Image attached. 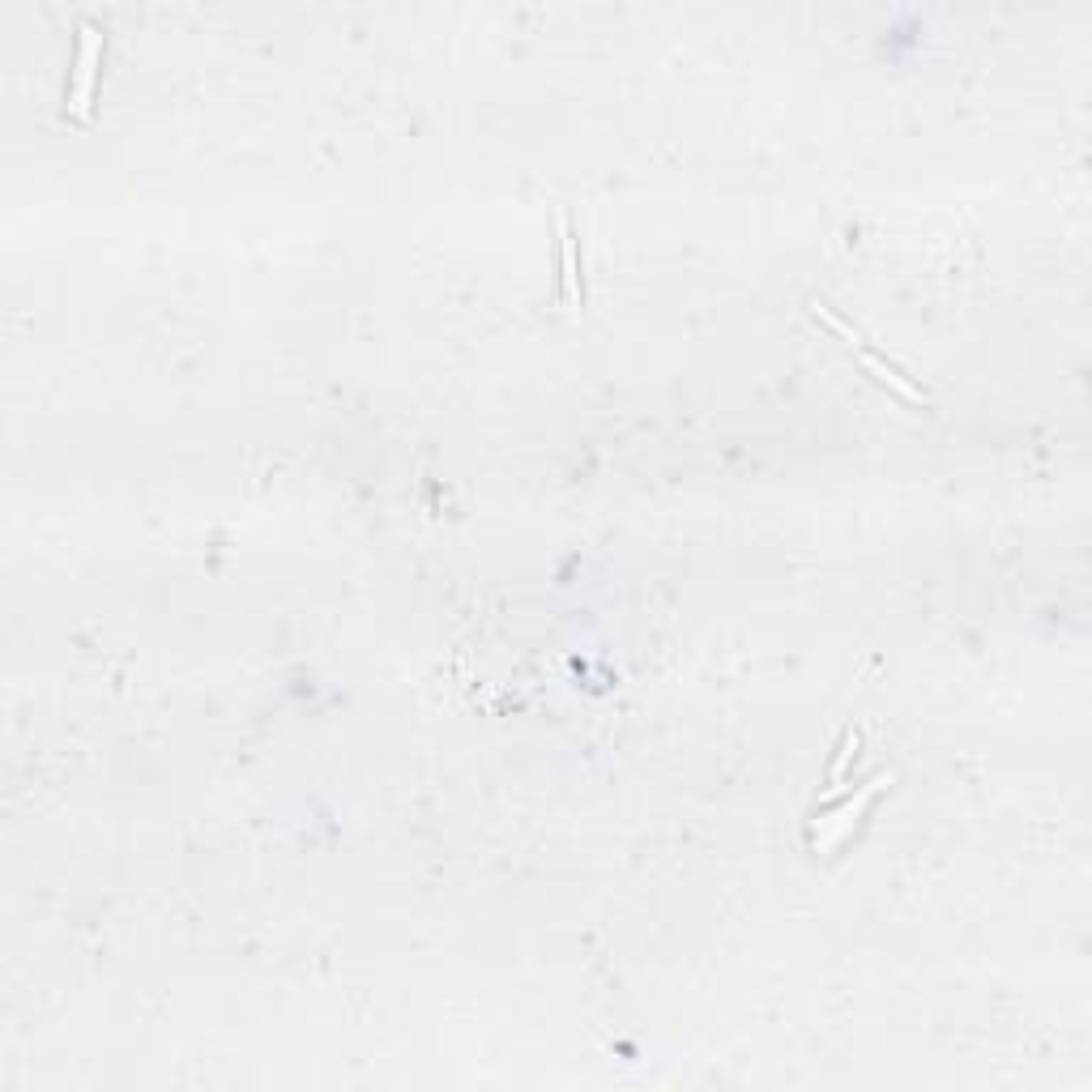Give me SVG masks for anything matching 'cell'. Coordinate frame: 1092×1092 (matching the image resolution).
I'll return each instance as SVG.
<instances>
[{
  "instance_id": "6da1fadb",
  "label": "cell",
  "mask_w": 1092,
  "mask_h": 1092,
  "mask_svg": "<svg viewBox=\"0 0 1092 1092\" xmlns=\"http://www.w3.org/2000/svg\"><path fill=\"white\" fill-rule=\"evenodd\" d=\"M98 26L95 22H82L77 31V64H73V95H69V111L73 115H86L90 111V90H95V69H98Z\"/></svg>"
},
{
  "instance_id": "7a4b0ae2",
  "label": "cell",
  "mask_w": 1092,
  "mask_h": 1092,
  "mask_svg": "<svg viewBox=\"0 0 1092 1092\" xmlns=\"http://www.w3.org/2000/svg\"><path fill=\"white\" fill-rule=\"evenodd\" d=\"M879 786H883V777H870L867 786L858 790V799H850V803L841 806V811H832L828 819H819V824H815V845H819V850H832V845H837V841L845 837V828H850L854 819L863 815V806L870 803V794H875Z\"/></svg>"
},
{
  "instance_id": "3957f363",
  "label": "cell",
  "mask_w": 1092,
  "mask_h": 1092,
  "mask_svg": "<svg viewBox=\"0 0 1092 1092\" xmlns=\"http://www.w3.org/2000/svg\"><path fill=\"white\" fill-rule=\"evenodd\" d=\"M858 358H863V363H867L870 371H875V376H879L883 384H892V389L901 393L905 402H914V406H922V402H927V393H922V389H914V384H909V380L901 376V371H896L892 363H883V358H875V354L867 351V346H863V351H858Z\"/></svg>"
},
{
  "instance_id": "277c9868",
  "label": "cell",
  "mask_w": 1092,
  "mask_h": 1092,
  "mask_svg": "<svg viewBox=\"0 0 1092 1092\" xmlns=\"http://www.w3.org/2000/svg\"><path fill=\"white\" fill-rule=\"evenodd\" d=\"M563 303H581V282H576V239L563 226Z\"/></svg>"
},
{
  "instance_id": "5b68a950",
  "label": "cell",
  "mask_w": 1092,
  "mask_h": 1092,
  "mask_svg": "<svg viewBox=\"0 0 1092 1092\" xmlns=\"http://www.w3.org/2000/svg\"><path fill=\"white\" fill-rule=\"evenodd\" d=\"M854 751H858V730H850V735H845V747H841V755H837V764H832V773H828V781H832V790H837V781L845 777V764L854 760Z\"/></svg>"
}]
</instances>
